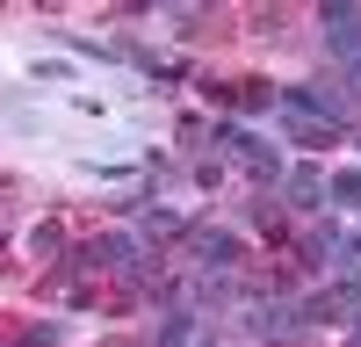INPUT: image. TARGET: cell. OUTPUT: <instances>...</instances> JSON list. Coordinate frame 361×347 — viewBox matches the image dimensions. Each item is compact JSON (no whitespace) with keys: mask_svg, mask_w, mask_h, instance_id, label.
I'll return each instance as SVG.
<instances>
[{"mask_svg":"<svg viewBox=\"0 0 361 347\" xmlns=\"http://www.w3.org/2000/svg\"><path fill=\"white\" fill-rule=\"evenodd\" d=\"M217 138H224L231 152H238V159H246V166L260 174V181H289V166H282V152H275V145H267V138L238 130V123H217Z\"/></svg>","mask_w":361,"mask_h":347,"instance_id":"6da1fadb","label":"cell"},{"mask_svg":"<svg viewBox=\"0 0 361 347\" xmlns=\"http://www.w3.org/2000/svg\"><path fill=\"white\" fill-rule=\"evenodd\" d=\"M188 239H195V260H202V268H231V260L246 253V246H238V231H224V224H202V231H188Z\"/></svg>","mask_w":361,"mask_h":347,"instance_id":"277c9868","label":"cell"},{"mask_svg":"<svg viewBox=\"0 0 361 347\" xmlns=\"http://www.w3.org/2000/svg\"><path fill=\"white\" fill-rule=\"evenodd\" d=\"M333 202H340V210H361V166L333 174Z\"/></svg>","mask_w":361,"mask_h":347,"instance_id":"ba28073f","label":"cell"},{"mask_svg":"<svg viewBox=\"0 0 361 347\" xmlns=\"http://www.w3.org/2000/svg\"><path fill=\"white\" fill-rule=\"evenodd\" d=\"M58 340H66V326H29L15 347H58Z\"/></svg>","mask_w":361,"mask_h":347,"instance_id":"9c48e42d","label":"cell"},{"mask_svg":"<svg viewBox=\"0 0 361 347\" xmlns=\"http://www.w3.org/2000/svg\"><path fill=\"white\" fill-rule=\"evenodd\" d=\"M137 231H145V239H159V231H180V217H173V210H152V217H145Z\"/></svg>","mask_w":361,"mask_h":347,"instance_id":"30bf717a","label":"cell"},{"mask_svg":"<svg viewBox=\"0 0 361 347\" xmlns=\"http://www.w3.org/2000/svg\"><path fill=\"white\" fill-rule=\"evenodd\" d=\"M318 22H325V44H333L340 58H361V8L354 0H325Z\"/></svg>","mask_w":361,"mask_h":347,"instance_id":"7a4b0ae2","label":"cell"},{"mask_svg":"<svg viewBox=\"0 0 361 347\" xmlns=\"http://www.w3.org/2000/svg\"><path fill=\"white\" fill-rule=\"evenodd\" d=\"M289 202H296V210L333 202V174H318V166H289Z\"/></svg>","mask_w":361,"mask_h":347,"instance_id":"8992f818","label":"cell"},{"mask_svg":"<svg viewBox=\"0 0 361 347\" xmlns=\"http://www.w3.org/2000/svg\"><path fill=\"white\" fill-rule=\"evenodd\" d=\"M347 80H354V87H361V58H354V66H347Z\"/></svg>","mask_w":361,"mask_h":347,"instance_id":"7c38bea8","label":"cell"},{"mask_svg":"<svg viewBox=\"0 0 361 347\" xmlns=\"http://www.w3.org/2000/svg\"><path fill=\"white\" fill-rule=\"evenodd\" d=\"M80 260H94V268H123V260H145V231H109V239H94Z\"/></svg>","mask_w":361,"mask_h":347,"instance_id":"5b68a950","label":"cell"},{"mask_svg":"<svg viewBox=\"0 0 361 347\" xmlns=\"http://www.w3.org/2000/svg\"><path fill=\"white\" fill-rule=\"evenodd\" d=\"M347 347H361V311H354V333H347Z\"/></svg>","mask_w":361,"mask_h":347,"instance_id":"8fae6325","label":"cell"},{"mask_svg":"<svg viewBox=\"0 0 361 347\" xmlns=\"http://www.w3.org/2000/svg\"><path fill=\"white\" fill-rule=\"evenodd\" d=\"M246 326H253L260 340H289V333L311 326V311H304V304H260V311H246Z\"/></svg>","mask_w":361,"mask_h":347,"instance_id":"3957f363","label":"cell"},{"mask_svg":"<svg viewBox=\"0 0 361 347\" xmlns=\"http://www.w3.org/2000/svg\"><path fill=\"white\" fill-rule=\"evenodd\" d=\"M159 347H209V340H202V326H195V318H173V326L159 333Z\"/></svg>","mask_w":361,"mask_h":347,"instance_id":"52a82bcc","label":"cell"}]
</instances>
